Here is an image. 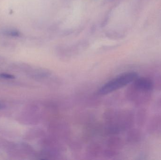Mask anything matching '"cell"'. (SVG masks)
I'll return each instance as SVG.
<instances>
[{"instance_id":"1","label":"cell","mask_w":161,"mask_h":160,"mask_svg":"<svg viewBox=\"0 0 161 160\" xmlns=\"http://www.w3.org/2000/svg\"><path fill=\"white\" fill-rule=\"evenodd\" d=\"M130 96L133 101L138 105L146 104L151 99L154 84L148 78L138 77L132 83Z\"/></svg>"},{"instance_id":"2","label":"cell","mask_w":161,"mask_h":160,"mask_svg":"<svg viewBox=\"0 0 161 160\" xmlns=\"http://www.w3.org/2000/svg\"><path fill=\"white\" fill-rule=\"evenodd\" d=\"M139 77L136 72H128L119 75L104 84L98 91L100 95H105L121 89L132 83Z\"/></svg>"},{"instance_id":"3","label":"cell","mask_w":161,"mask_h":160,"mask_svg":"<svg viewBox=\"0 0 161 160\" xmlns=\"http://www.w3.org/2000/svg\"><path fill=\"white\" fill-rule=\"evenodd\" d=\"M4 36L11 38H20L22 34L19 30L14 28H5L0 32Z\"/></svg>"},{"instance_id":"4","label":"cell","mask_w":161,"mask_h":160,"mask_svg":"<svg viewBox=\"0 0 161 160\" xmlns=\"http://www.w3.org/2000/svg\"><path fill=\"white\" fill-rule=\"evenodd\" d=\"M161 119L159 116H154L150 121L148 126V130L150 132H154V131L158 127L160 124Z\"/></svg>"},{"instance_id":"5","label":"cell","mask_w":161,"mask_h":160,"mask_svg":"<svg viewBox=\"0 0 161 160\" xmlns=\"http://www.w3.org/2000/svg\"><path fill=\"white\" fill-rule=\"evenodd\" d=\"M147 116V112L145 109H141L138 115V124L140 126L142 127L145 123Z\"/></svg>"},{"instance_id":"6","label":"cell","mask_w":161,"mask_h":160,"mask_svg":"<svg viewBox=\"0 0 161 160\" xmlns=\"http://www.w3.org/2000/svg\"><path fill=\"white\" fill-rule=\"evenodd\" d=\"M15 77L10 74H6V73H2L0 74V78L3 79H14Z\"/></svg>"},{"instance_id":"7","label":"cell","mask_w":161,"mask_h":160,"mask_svg":"<svg viewBox=\"0 0 161 160\" xmlns=\"http://www.w3.org/2000/svg\"><path fill=\"white\" fill-rule=\"evenodd\" d=\"M158 104L159 107H161V96L158 100Z\"/></svg>"},{"instance_id":"8","label":"cell","mask_w":161,"mask_h":160,"mask_svg":"<svg viewBox=\"0 0 161 160\" xmlns=\"http://www.w3.org/2000/svg\"><path fill=\"white\" fill-rule=\"evenodd\" d=\"M3 105H1V104H0V109H1V108H3Z\"/></svg>"}]
</instances>
